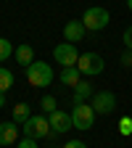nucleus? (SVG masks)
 Returning a JSON list of instances; mask_svg holds the SVG:
<instances>
[{
	"label": "nucleus",
	"instance_id": "2",
	"mask_svg": "<svg viewBox=\"0 0 132 148\" xmlns=\"http://www.w3.org/2000/svg\"><path fill=\"white\" fill-rule=\"evenodd\" d=\"M108 21H111V16H108V11L101 8V5H92V8H87V11L82 13V24H85V29H90V32L106 29Z\"/></svg>",
	"mask_w": 132,
	"mask_h": 148
},
{
	"label": "nucleus",
	"instance_id": "7",
	"mask_svg": "<svg viewBox=\"0 0 132 148\" xmlns=\"http://www.w3.org/2000/svg\"><path fill=\"white\" fill-rule=\"evenodd\" d=\"M92 111L95 114H111L116 108V95L111 90H101V92H92V101H90Z\"/></svg>",
	"mask_w": 132,
	"mask_h": 148
},
{
	"label": "nucleus",
	"instance_id": "5",
	"mask_svg": "<svg viewBox=\"0 0 132 148\" xmlns=\"http://www.w3.org/2000/svg\"><path fill=\"white\" fill-rule=\"evenodd\" d=\"M77 69H79L82 77H98V74L106 69V64H103V58L98 53H79Z\"/></svg>",
	"mask_w": 132,
	"mask_h": 148
},
{
	"label": "nucleus",
	"instance_id": "23",
	"mask_svg": "<svg viewBox=\"0 0 132 148\" xmlns=\"http://www.w3.org/2000/svg\"><path fill=\"white\" fill-rule=\"evenodd\" d=\"M0 108H5V92H0Z\"/></svg>",
	"mask_w": 132,
	"mask_h": 148
},
{
	"label": "nucleus",
	"instance_id": "15",
	"mask_svg": "<svg viewBox=\"0 0 132 148\" xmlns=\"http://www.w3.org/2000/svg\"><path fill=\"white\" fill-rule=\"evenodd\" d=\"M13 87V71H8L5 66H0V92H8Z\"/></svg>",
	"mask_w": 132,
	"mask_h": 148
},
{
	"label": "nucleus",
	"instance_id": "4",
	"mask_svg": "<svg viewBox=\"0 0 132 148\" xmlns=\"http://www.w3.org/2000/svg\"><path fill=\"white\" fill-rule=\"evenodd\" d=\"M21 130H24V138H32V140H40V138H48L53 130H50V122H48V116H29L24 124H21Z\"/></svg>",
	"mask_w": 132,
	"mask_h": 148
},
{
	"label": "nucleus",
	"instance_id": "8",
	"mask_svg": "<svg viewBox=\"0 0 132 148\" xmlns=\"http://www.w3.org/2000/svg\"><path fill=\"white\" fill-rule=\"evenodd\" d=\"M48 122H50L53 132H66V130H71V114H66L61 108H55L53 114H48Z\"/></svg>",
	"mask_w": 132,
	"mask_h": 148
},
{
	"label": "nucleus",
	"instance_id": "17",
	"mask_svg": "<svg viewBox=\"0 0 132 148\" xmlns=\"http://www.w3.org/2000/svg\"><path fill=\"white\" fill-rule=\"evenodd\" d=\"M40 108L45 111V114H53V111H55V98H53V95H45V98L40 101Z\"/></svg>",
	"mask_w": 132,
	"mask_h": 148
},
{
	"label": "nucleus",
	"instance_id": "24",
	"mask_svg": "<svg viewBox=\"0 0 132 148\" xmlns=\"http://www.w3.org/2000/svg\"><path fill=\"white\" fill-rule=\"evenodd\" d=\"M127 8H129V11H132V0H127Z\"/></svg>",
	"mask_w": 132,
	"mask_h": 148
},
{
	"label": "nucleus",
	"instance_id": "22",
	"mask_svg": "<svg viewBox=\"0 0 132 148\" xmlns=\"http://www.w3.org/2000/svg\"><path fill=\"white\" fill-rule=\"evenodd\" d=\"M122 66H127V69L132 66V50H127V53L122 56Z\"/></svg>",
	"mask_w": 132,
	"mask_h": 148
},
{
	"label": "nucleus",
	"instance_id": "21",
	"mask_svg": "<svg viewBox=\"0 0 132 148\" xmlns=\"http://www.w3.org/2000/svg\"><path fill=\"white\" fill-rule=\"evenodd\" d=\"M61 148H87V143H85V140H69V143L61 145Z\"/></svg>",
	"mask_w": 132,
	"mask_h": 148
},
{
	"label": "nucleus",
	"instance_id": "14",
	"mask_svg": "<svg viewBox=\"0 0 132 148\" xmlns=\"http://www.w3.org/2000/svg\"><path fill=\"white\" fill-rule=\"evenodd\" d=\"M29 116H32V114H29V106H27V103H16V106H13V122H16V124H24Z\"/></svg>",
	"mask_w": 132,
	"mask_h": 148
},
{
	"label": "nucleus",
	"instance_id": "13",
	"mask_svg": "<svg viewBox=\"0 0 132 148\" xmlns=\"http://www.w3.org/2000/svg\"><path fill=\"white\" fill-rule=\"evenodd\" d=\"M90 95H92V85L82 79L77 87H74V106H77V103H87V101H90Z\"/></svg>",
	"mask_w": 132,
	"mask_h": 148
},
{
	"label": "nucleus",
	"instance_id": "18",
	"mask_svg": "<svg viewBox=\"0 0 132 148\" xmlns=\"http://www.w3.org/2000/svg\"><path fill=\"white\" fill-rule=\"evenodd\" d=\"M119 132H122V135H132V119H129V116H124V119L119 122Z\"/></svg>",
	"mask_w": 132,
	"mask_h": 148
},
{
	"label": "nucleus",
	"instance_id": "3",
	"mask_svg": "<svg viewBox=\"0 0 132 148\" xmlns=\"http://www.w3.org/2000/svg\"><path fill=\"white\" fill-rule=\"evenodd\" d=\"M95 116H98V114L92 111L90 103H77V106L71 108V127L85 132V130H90L92 124H95Z\"/></svg>",
	"mask_w": 132,
	"mask_h": 148
},
{
	"label": "nucleus",
	"instance_id": "20",
	"mask_svg": "<svg viewBox=\"0 0 132 148\" xmlns=\"http://www.w3.org/2000/svg\"><path fill=\"white\" fill-rule=\"evenodd\" d=\"M122 42L127 45V50H132V27H127V29H124V34H122Z\"/></svg>",
	"mask_w": 132,
	"mask_h": 148
},
{
	"label": "nucleus",
	"instance_id": "1",
	"mask_svg": "<svg viewBox=\"0 0 132 148\" xmlns=\"http://www.w3.org/2000/svg\"><path fill=\"white\" fill-rule=\"evenodd\" d=\"M53 77L55 74H53L50 64H45V61H34V64L27 66V79H29L32 87H48L53 82Z\"/></svg>",
	"mask_w": 132,
	"mask_h": 148
},
{
	"label": "nucleus",
	"instance_id": "12",
	"mask_svg": "<svg viewBox=\"0 0 132 148\" xmlns=\"http://www.w3.org/2000/svg\"><path fill=\"white\" fill-rule=\"evenodd\" d=\"M13 56H16V61L21 64L24 69H27L29 64H34V50H32V45H27V42H24V45H18V48L13 50Z\"/></svg>",
	"mask_w": 132,
	"mask_h": 148
},
{
	"label": "nucleus",
	"instance_id": "19",
	"mask_svg": "<svg viewBox=\"0 0 132 148\" xmlns=\"http://www.w3.org/2000/svg\"><path fill=\"white\" fill-rule=\"evenodd\" d=\"M16 148H40V145H37V140H32V138H21L16 143Z\"/></svg>",
	"mask_w": 132,
	"mask_h": 148
},
{
	"label": "nucleus",
	"instance_id": "10",
	"mask_svg": "<svg viewBox=\"0 0 132 148\" xmlns=\"http://www.w3.org/2000/svg\"><path fill=\"white\" fill-rule=\"evenodd\" d=\"M18 127L16 122H3L0 124V145H13L18 143Z\"/></svg>",
	"mask_w": 132,
	"mask_h": 148
},
{
	"label": "nucleus",
	"instance_id": "6",
	"mask_svg": "<svg viewBox=\"0 0 132 148\" xmlns=\"http://www.w3.org/2000/svg\"><path fill=\"white\" fill-rule=\"evenodd\" d=\"M53 58H55V64H61L64 69H66V66H77V61H79L77 45H71V42L55 45V48H53Z\"/></svg>",
	"mask_w": 132,
	"mask_h": 148
},
{
	"label": "nucleus",
	"instance_id": "11",
	"mask_svg": "<svg viewBox=\"0 0 132 148\" xmlns=\"http://www.w3.org/2000/svg\"><path fill=\"white\" fill-rule=\"evenodd\" d=\"M64 85H69V87H77L79 82H82V74H79V69L77 66H66V69H61V77H58Z\"/></svg>",
	"mask_w": 132,
	"mask_h": 148
},
{
	"label": "nucleus",
	"instance_id": "9",
	"mask_svg": "<svg viewBox=\"0 0 132 148\" xmlns=\"http://www.w3.org/2000/svg\"><path fill=\"white\" fill-rule=\"evenodd\" d=\"M85 24H82V18H74V21H69L66 27H64V40L66 42H71V45H77L82 37H85Z\"/></svg>",
	"mask_w": 132,
	"mask_h": 148
},
{
	"label": "nucleus",
	"instance_id": "16",
	"mask_svg": "<svg viewBox=\"0 0 132 148\" xmlns=\"http://www.w3.org/2000/svg\"><path fill=\"white\" fill-rule=\"evenodd\" d=\"M13 50H16V48L5 40V37H0V64H3V61H8L11 56H13Z\"/></svg>",
	"mask_w": 132,
	"mask_h": 148
}]
</instances>
